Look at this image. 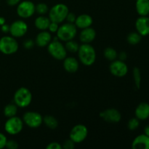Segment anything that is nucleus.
Listing matches in <instances>:
<instances>
[{
  "label": "nucleus",
  "instance_id": "24",
  "mask_svg": "<svg viewBox=\"0 0 149 149\" xmlns=\"http://www.w3.org/2000/svg\"><path fill=\"white\" fill-rule=\"evenodd\" d=\"M17 112V106L15 103H10L4 109V114L6 117L10 118L16 116Z\"/></svg>",
  "mask_w": 149,
  "mask_h": 149
},
{
  "label": "nucleus",
  "instance_id": "38",
  "mask_svg": "<svg viewBox=\"0 0 149 149\" xmlns=\"http://www.w3.org/2000/svg\"><path fill=\"white\" fill-rule=\"evenodd\" d=\"M6 1H7V4H8L9 6L13 7V6L17 5V4L21 1V0H6Z\"/></svg>",
  "mask_w": 149,
  "mask_h": 149
},
{
  "label": "nucleus",
  "instance_id": "26",
  "mask_svg": "<svg viewBox=\"0 0 149 149\" xmlns=\"http://www.w3.org/2000/svg\"><path fill=\"white\" fill-rule=\"evenodd\" d=\"M103 55H104V57L106 59L109 60V61H113L114 60H116V58H117L118 54L116 49H113V48L107 47L104 49Z\"/></svg>",
  "mask_w": 149,
  "mask_h": 149
},
{
  "label": "nucleus",
  "instance_id": "4",
  "mask_svg": "<svg viewBox=\"0 0 149 149\" xmlns=\"http://www.w3.org/2000/svg\"><path fill=\"white\" fill-rule=\"evenodd\" d=\"M47 50L51 56L59 61L64 60V58L67 56V50L65 46L58 41V38L57 36L47 45Z\"/></svg>",
  "mask_w": 149,
  "mask_h": 149
},
{
  "label": "nucleus",
  "instance_id": "29",
  "mask_svg": "<svg viewBox=\"0 0 149 149\" xmlns=\"http://www.w3.org/2000/svg\"><path fill=\"white\" fill-rule=\"evenodd\" d=\"M35 12L41 15H43L49 12V7L45 3H39L35 5Z\"/></svg>",
  "mask_w": 149,
  "mask_h": 149
},
{
  "label": "nucleus",
  "instance_id": "3",
  "mask_svg": "<svg viewBox=\"0 0 149 149\" xmlns=\"http://www.w3.org/2000/svg\"><path fill=\"white\" fill-rule=\"evenodd\" d=\"M57 37L63 42L74 39L77 33V28L74 23H65L59 26L57 31Z\"/></svg>",
  "mask_w": 149,
  "mask_h": 149
},
{
  "label": "nucleus",
  "instance_id": "11",
  "mask_svg": "<svg viewBox=\"0 0 149 149\" xmlns=\"http://www.w3.org/2000/svg\"><path fill=\"white\" fill-rule=\"evenodd\" d=\"M109 70L112 75L116 77H123L127 75L128 72V66L125 61L120 60H114L111 62L109 66Z\"/></svg>",
  "mask_w": 149,
  "mask_h": 149
},
{
  "label": "nucleus",
  "instance_id": "13",
  "mask_svg": "<svg viewBox=\"0 0 149 149\" xmlns=\"http://www.w3.org/2000/svg\"><path fill=\"white\" fill-rule=\"evenodd\" d=\"M100 116L109 123H118L122 119L121 113L116 109H108L100 113Z\"/></svg>",
  "mask_w": 149,
  "mask_h": 149
},
{
  "label": "nucleus",
  "instance_id": "23",
  "mask_svg": "<svg viewBox=\"0 0 149 149\" xmlns=\"http://www.w3.org/2000/svg\"><path fill=\"white\" fill-rule=\"evenodd\" d=\"M43 123L51 130L56 129L58 126V122L54 116L47 115L43 117Z\"/></svg>",
  "mask_w": 149,
  "mask_h": 149
},
{
  "label": "nucleus",
  "instance_id": "16",
  "mask_svg": "<svg viewBox=\"0 0 149 149\" xmlns=\"http://www.w3.org/2000/svg\"><path fill=\"white\" fill-rule=\"evenodd\" d=\"M96 37V31L94 29L90 27L82 29L79 35V39L82 43L90 44L95 40Z\"/></svg>",
  "mask_w": 149,
  "mask_h": 149
},
{
  "label": "nucleus",
  "instance_id": "31",
  "mask_svg": "<svg viewBox=\"0 0 149 149\" xmlns=\"http://www.w3.org/2000/svg\"><path fill=\"white\" fill-rule=\"evenodd\" d=\"M74 147H75V143L70 138L68 140H65L62 146V148L64 149H73L74 148Z\"/></svg>",
  "mask_w": 149,
  "mask_h": 149
},
{
  "label": "nucleus",
  "instance_id": "19",
  "mask_svg": "<svg viewBox=\"0 0 149 149\" xmlns=\"http://www.w3.org/2000/svg\"><path fill=\"white\" fill-rule=\"evenodd\" d=\"M93 23V20L91 16L87 14H82L77 17L74 24L77 26V28L84 29L86 28L90 27Z\"/></svg>",
  "mask_w": 149,
  "mask_h": 149
},
{
  "label": "nucleus",
  "instance_id": "10",
  "mask_svg": "<svg viewBox=\"0 0 149 149\" xmlns=\"http://www.w3.org/2000/svg\"><path fill=\"white\" fill-rule=\"evenodd\" d=\"M23 123L31 128H37L43 123V117L38 112L28 111L23 116Z\"/></svg>",
  "mask_w": 149,
  "mask_h": 149
},
{
  "label": "nucleus",
  "instance_id": "36",
  "mask_svg": "<svg viewBox=\"0 0 149 149\" xmlns=\"http://www.w3.org/2000/svg\"><path fill=\"white\" fill-rule=\"evenodd\" d=\"M7 141V137H6L3 133L0 132V149L4 148V147L6 146Z\"/></svg>",
  "mask_w": 149,
  "mask_h": 149
},
{
  "label": "nucleus",
  "instance_id": "20",
  "mask_svg": "<svg viewBox=\"0 0 149 149\" xmlns=\"http://www.w3.org/2000/svg\"><path fill=\"white\" fill-rule=\"evenodd\" d=\"M79 64L76 58L73 57H66L64 58L63 67L67 72L71 73V74L77 72L79 69Z\"/></svg>",
  "mask_w": 149,
  "mask_h": 149
},
{
  "label": "nucleus",
  "instance_id": "21",
  "mask_svg": "<svg viewBox=\"0 0 149 149\" xmlns=\"http://www.w3.org/2000/svg\"><path fill=\"white\" fill-rule=\"evenodd\" d=\"M135 9L140 16L149 15V0H136Z\"/></svg>",
  "mask_w": 149,
  "mask_h": 149
},
{
  "label": "nucleus",
  "instance_id": "33",
  "mask_svg": "<svg viewBox=\"0 0 149 149\" xmlns=\"http://www.w3.org/2000/svg\"><path fill=\"white\" fill-rule=\"evenodd\" d=\"M58 28H59L58 23L51 21L50 23H49V27H48V30L49 31V32H52V33H56Z\"/></svg>",
  "mask_w": 149,
  "mask_h": 149
},
{
  "label": "nucleus",
  "instance_id": "42",
  "mask_svg": "<svg viewBox=\"0 0 149 149\" xmlns=\"http://www.w3.org/2000/svg\"><path fill=\"white\" fill-rule=\"evenodd\" d=\"M4 23H5V19H4V17H0V26H2Z\"/></svg>",
  "mask_w": 149,
  "mask_h": 149
},
{
  "label": "nucleus",
  "instance_id": "22",
  "mask_svg": "<svg viewBox=\"0 0 149 149\" xmlns=\"http://www.w3.org/2000/svg\"><path fill=\"white\" fill-rule=\"evenodd\" d=\"M51 20H49V17L40 15L36 18L34 21V25L36 28L41 31H46L48 29Z\"/></svg>",
  "mask_w": 149,
  "mask_h": 149
},
{
  "label": "nucleus",
  "instance_id": "14",
  "mask_svg": "<svg viewBox=\"0 0 149 149\" xmlns=\"http://www.w3.org/2000/svg\"><path fill=\"white\" fill-rule=\"evenodd\" d=\"M135 29L142 36L149 35V17L140 16L135 21Z\"/></svg>",
  "mask_w": 149,
  "mask_h": 149
},
{
  "label": "nucleus",
  "instance_id": "15",
  "mask_svg": "<svg viewBox=\"0 0 149 149\" xmlns=\"http://www.w3.org/2000/svg\"><path fill=\"white\" fill-rule=\"evenodd\" d=\"M133 149H149V137L145 134L138 135L132 143Z\"/></svg>",
  "mask_w": 149,
  "mask_h": 149
},
{
  "label": "nucleus",
  "instance_id": "34",
  "mask_svg": "<svg viewBox=\"0 0 149 149\" xmlns=\"http://www.w3.org/2000/svg\"><path fill=\"white\" fill-rule=\"evenodd\" d=\"M76 18H77V16H76V15L74 13H68V14L66 16V18H65V20L68 23H74L76 21Z\"/></svg>",
  "mask_w": 149,
  "mask_h": 149
},
{
  "label": "nucleus",
  "instance_id": "35",
  "mask_svg": "<svg viewBox=\"0 0 149 149\" xmlns=\"http://www.w3.org/2000/svg\"><path fill=\"white\" fill-rule=\"evenodd\" d=\"M47 149H61L62 146L58 142H52L47 146Z\"/></svg>",
  "mask_w": 149,
  "mask_h": 149
},
{
  "label": "nucleus",
  "instance_id": "32",
  "mask_svg": "<svg viewBox=\"0 0 149 149\" xmlns=\"http://www.w3.org/2000/svg\"><path fill=\"white\" fill-rule=\"evenodd\" d=\"M5 147L9 149H17L18 148V143L17 141H14V140H10V141H7Z\"/></svg>",
  "mask_w": 149,
  "mask_h": 149
},
{
  "label": "nucleus",
  "instance_id": "1",
  "mask_svg": "<svg viewBox=\"0 0 149 149\" xmlns=\"http://www.w3.org/2000/svg\"><path fill=\"white\" fill-rule=\"evenodd\" d=\"M78 56L79 61L83 65H91L95 62L96 52L94 47L90 44H84L80 45L78 50Z\"/></svg>",
  "mask_w": 149,
  "mask_h": 149
},
{
  "label": "nucleus",
  "instance_id": "9",
  "mask_svg": "<svg viewBox=\"0 0 149 149\" xmlns=\"http://www.w3.org/2000/svg\"><path fill=\"white\" fill-rule=\"evenodd\" d=\"M17 6V13L22 18H29L34 14L35 4L31 1H22Z\"/></svg>",
  "mask_w": 149,
  "mask_h": 149
},
{
  "label": "nucleus",
  "instance_id": "7",
  "mask_svg": "<svg viewBox=\"0 0 149 149\" xmlns=\"http://www.w3.org/2000/svg\"><path fill=\"white\" fill-rule=\"evenodd\" d=\"M23 128V121L20 117L15 116L8 118L4 124V130L11 135L20 133Z\"/></svg>",
  "mask_w": 149,
  "mask_h": 149
},
{
  "label": "nucleus",
  "instance_id": "39",
  "mask_svg": "<svg viewBox=\"0 0 149 149\" xmlns=\"http://www.w3.org/2000/svg\"><path fill=\"white\" fill-rule=\"evenodd\" d=\"M1 30L3 33H7L10 32V26L7 24H3L2 26H1Z\"/></svg>",
  "mask_w": 149,
  "mask_h": 149
},
{
  "label": "nucleus",
  "instance_id": "18",
  "mask_svg": "<svg viewBox=\"0 0 149 149\" xmlns=\"http://www.w3.org/2000/svg\"><path fill=\"white\" fill-rule=\"evenodd\" d=\"M52 41V35L49 31H42V32L39 33L35 39V43L38 47H45L49 44Z\"/></svg>",
  "mask_w": 149,
  "mask_h": 149
},
{
  "label": "nucleus",
  "instance_id": "17",
  "mask_svg": "<svg viewBox=\"0 0 149 149\" xmlns=\"http://www.w3.org/2000/svg\"><path fill=\"white\" fill-rule=\"evenodd\" d=\"M135 117L140 121H144L149 117V103L142 102L137 106L135 111Z\"/></svg>",
  "mask_w": 149,
  "mask_h": 149
},
{
  "label": "nucleus",
  "instance_id": "27",
  "mask_svg": "<svg viewBox=\"0 0 149 149\" xmlns=\"http://www.w3.org/2000/svg\"><path fill=\"white\" fill-rule=\"evenodd\" d=\"M79 46L80 45L73 39L68 41V42H65V47L66 49L67 52L68 51L69 52H72V53L77 52L79 50Z\"/></svg>",
  "mask_w": 149,
  "mask_h": 149
},
{
  "label": "nucleus",
  "instance_id": "30",
  "mask_svg": "<svg viewBox=\"0 0 149 149\" xmlns=\"http://www.w3.org/2000/svg\"><path fill=\"white\" fill-rule=\"evenodd\" d=\"M140 125V120L138 118H132L129 120L127 124V127L128 129L130 130H135L138 128Z\"/></svg>",
  "mask_w": 149,
  "mask_h": 149
},
{
  "label": "nucleus",
  "instance_id": "41",
  "mask_svg": "<svg viewBox=\"0 0 149 149\" xmlns=\"http://www.w3.org/2000/svg\"><path fill=\"white\" fill-rule=\"evenodd\" d=\"M144 134L149 137V125H146L144 128Z\"/></svg>",
  "mask_w": 149,
  "mask_h": 149
},
{
  "label": "nucleus",
  "instance_id": "5",
  "mask_svg": "<svg viewBox=\"0 0 149 149\" xmlns=\"http://www.w3.org/2000/svg\"><path fill=\"white\" fill-rule=\"evenodd\" d=\"M32 94L26 87H20L14 94V103L17 107L26 108L31 104Z\"/></svg>",
  "mask_w": 149,
  "mask_h": 149
},
{
  "label": "nucleus",
  "instance_id": "25",
  "mask_svg": "<svg viewBox=\"0 0 149 149\" xmlns=\"http://www.w3.org/2000/svg\"><path fill=\"white\" fill-rule=\"evenodd\" d=\"M142 39V36L138 32H131L127 37V41L131 45H136L140 43Z\"/></svg>",
  "mask_w": 149,
  "mask_h": 149
},
{
  "label": "nucleus",
  "instance_id": "6",
  "mask_svg": "<svg viewBox=\"0 0 149 149\" xmlns=\"http://www.w3.org/2000/svg\"><path fill=\"white\" fill-rule=\"evenodd\" d=\"M18 43L15 37L4 36L0 39V52L5 55L15 53L18 49Z\"/></svg>",
  "mask_w": 149,
  "mask_h": 149
},
{
  "label": "nucleus",
  "instance_id": "37",
  "mask_svg": "<svg viewBox=\"0 0 149 149\" xmlns=\"http://www.w3.org/2000/svg\"><path fill=\"white\" fill-rule=\"evenodd\" d=\"M23 46H24V47L26 48V49H30L34 46V42H33V41L31 40V39H27V40L25 41L24 43H23Z\"/></svg>",
  "mask_w": 149,
  "mask_h": 149
},
{
  "label": "nucleus",
  "instance_id": "12",
  "mask_svg": "<svg viewBox=\"0 0 149 149\" xmlns=\"http://www.w3.org/2000/svg\"><path fill=\"white\" fill-rule=\"evenodd\" d=\"M28 31V25L23 20H15L10 26V33L15 38L22 37Z\"/></svg>",
  "mask_w": 149,
  "mask_h": 149
},
{
  "label": "nucleus",
  "instance_id": "2",
  "mask_svg": "<svg viewBox=\"0 0 149 149\" xmlns=\"http://www.w3.org/2000/svg\"><path fill=\"white\" fill-rule=\"evenodd\" d=\"M69 10L67 5L62 3L56 4L49 10V18L51 21L61 23L65 20Z\"/></svg>",
  "mask_w": 149,
  "mask_h": 149
},
{
  "label": "nucleus",
  "instance_id": "8",
  "mask_svg": "<svg viewBox=\"0 0 149 149\" xmlns=\"http://www.w3.org/2000/svg\"><path fill=\"white\" fill-rule=\"evenodd\" d=\"M88 135V130L84 125H77L71 129L69 134L70 139L72 140L75 143L83 142Z\"/></svg>",
  "mask_w": 149,
  "mask_h": 149
},
{
  "label": "nucleus",
  "instance_id": "40",
  "mask_svg": "<svg viewBox=\"0 0 149 149\" xmlns=\"http://www.w3.org/2000/svg\"><path fill=\"white\" fill-rule=\"evenodd\" d=\"M117 57L119 58V60L125 61V60L127 59V53L125 52H121L120 53L117 55Z\"/></svg>",
  "mask_w": 149,
  "mask_h": 149
},
{
  "label": "nucleus",
  "instance_id": "28",
  "mask_svg": "<svg viewBox=\"0 0 149 149\" xmlns=\"http://www.w3.org/2000/svg\"><path fill=\"white\" fill-rule=\"evenodd\" d=\"M133 79L134 81H135V87L137 89L141 88V71L138 67H135L133 68Z\"/></svg>",
  "mask_w": 149,
  "mask_h": 149
}]
</instances>
